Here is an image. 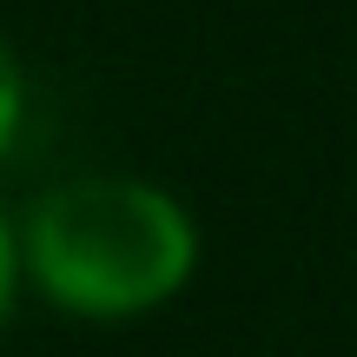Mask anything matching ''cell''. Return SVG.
<instances>
[{
    "label": "cell",
    "instance_id": "obj_3",
    "mask_svg": "<svg viewBox=\"0 0 357 357\" xmlns=\"http://www.w3.org/2000/svg\"><path fill=\"white\" fill-rule=\"evenodd\" d=\"M7 305H13V231L0 218V324H7Z\"/></svg>",
    "mask_w": 357,
    "mask_h": 357
},
{
    "label": "cell",
    "instance_id": "obj_2",
    "mask_svg": "<svg viewBox=\"0 0 357 357\" xmlns=\"http://www.w3.org/2000/svg\"><path fill=\"white\" fill-rule=\"evenodd\" d=\"M20 113H26V86H20V60L13 47L0 40V159H7L13 132H20Z\"/></svg>",
    "mask_w": 357,
    "mask_h": 357
},
{
    "label": "cell",
    "instance_id": "obj_1",
    "mask_svg": "<svg viewBox=\"0 0 357 357\" xmlns=\"http://www.w3.org/2000/svg\"><path fill=\"white\" fill-rule=\"evenodd\" d=\"M199 231L159 185L79 178L26 218V265L73 318H139L192 278Z\"/></svg>",
    "mask_w": 357,
    "mask_h": 357
}]
</instances>
